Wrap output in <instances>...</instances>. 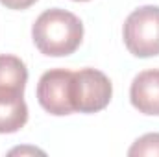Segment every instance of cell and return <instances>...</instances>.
Returning a JSON list of instances; mask_svg holds the SVG:
<instances>
[{
	"label": "cell",
	"instance_id": "8fae6325",
	"mask_svg": "<svg viewBox=\"0 0 159 157\" xmlns=\"http://www.w3.org/2000/svg\"><path fill=\"white\" fill-rule=\"evenodd\" d=\"M76 2H87V0H76Z\"/></svg>",
	"mask_w": 159,
	"mask_h": 157
},
{
	"label": "cell",
	"instance_id": "7a4b0ae2",
	"mask_svg": "<svg viewBox=\"0 0 159 157\" xmlns=\"http://www.w3.org/2000/svg\"><path fill=\"white\" fill-rule=\"evenodd\" d=\"M126 48L137 57L159 54V6H143L131 11L124 22Z\"/></svg>",
	"mask_w": 159,
	"mask_h": 157
},
{
	"label": "cell",
	"instance_id": "30bf717a",
	"mask_svg": "<svg viewBox=\"0 0 159 157\" xmlns=\"http://www.w3.org/2000/svg\"><path fill=\"white\" fill-rule=\"evenodd\" d=\"M17 154H20V155H24V154H44L43 150H37V148H15V150H11L9 152V155H17Z\"/></svg>",
	"mask_w": 159,
	"mask_h": 157
},
{
	"label": "cell",
	"instance_id": "ba28073f",
	"mask_svg": "<svg viewBox=\"0 0 159 157\" xmlns=\"http://www.w3.org/2000/svg\"><path fill=\"white\" fill-rule=\"evenodd\" d=\"M129 157H159V133H146L128 150Z\"/></svg>",
	"mask_w": 159,
	"mask_h": 157
},
{
	"label": "cell",
	"instance_id": "277c9868",
	"mask_svg": "<svg viewBox=\"0 0 159 157\" xmlns=\"http://www.w3.org/2000/svg\"><path fill=\"white\" fill-rule=\"evenodd\" d=\"M72 74L67 69H52L37 83V100L50 115L63 117L74 113L72 104Z\"/></svg>",
	"mask_w": 159,
	"mask_h": 157
},
{
	"label": "cell",
	"instance_id": "5b68a950",
	"mask_svg": "<svg viewBox=\"0 0 159 157\" xmlns=\"http://www.w3.org/2000/svg\"><path fill=\"white\" fill-rule=\"evenodd\" d=\"M129 98L139 113L159 115V69L139 72L131 81Z\"/></svg>",
	"mask_w": 159,
	"mask_h": 157
},
{
	"label": "cell",
	"instance_id": "8992f818",
	"mask_svg": "<svg viewBox=\"0 0 159 157\" xmlns=\"http://www.w3.org/2000/svg\"><path fill=\"white\" fill-rule=\"evenodd\" d=\"M26 79H28V70L20 57L9 54L0 56V96L4 98L22 96Z\"/></svg>",
	"mask_w": 159,
	"mask_h": 157
},
{
	"label": "cell",
	"instance_id": "9c48e42d",
	"mask_svg": "<svg viewBox=\"0 0 159 157\" xmlns=\"http://www.w3.org/2000/svg\"><path fill=\"white\" fill-rule=\"evenodd\" d=\"M0 2L9 9H26V7L34 6L37 0H0Z\"/></svg>",
	"mask_w": 159,
	"mask_h": 157
},
{
	"label": "cell",
	"instance_id": "3957f363",
	"mask_svg": "<svg viewBox=\"0 0 159 157\" xmlns=\"http://www.w3.org/2000/svg\"><path fill=\"white\" fill-rule=\"evenodd\" d=\"M113 87L109 78L96 69H81L72 74V104L74 111L98 113L111 102Z\"/></svg>",
	"mask_w": 159,
	"mask_h": 157
},
{
	"label": "cell",
	"instance_id": "6da1fadb",
	"mask_svg": "<svg viewBox=\"0 0 159 157\" xmlns=\"http://www.w3.org/2000/svg\"><path fill=\"white\" fill-rule=\"evenodd\" d=\"M32 37L41 54L61 57L76 52L83 39V24L70 11L54 7L43 11L34 28Z\"/></svg>",
	"mask_w": 159,
	"mask_h": 157
},
{
	"label": "cell",
	"instance_id": "52a82bcc",
	"mask_svg": "<svg viewBox=\"0 0 159 157\" xmlns=\"http://www.w3.org/2000/svg\"><path fill=\"white\" fill-rule=\"evenodd\" d=\"M28 122V105L22 96H0V133H15Z\"/></svg>",
	"mask_w": 159,
	"mask_h": 157
}]
</instances>
